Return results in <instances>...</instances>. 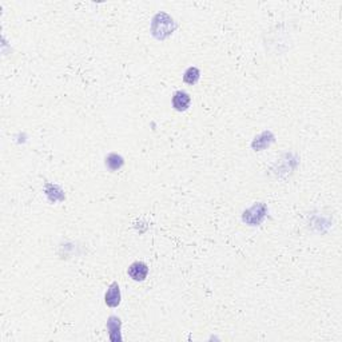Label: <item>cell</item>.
<instances>
[{
    "label": "cell",
    "instance_id": "ba28073f",
    "mask_svg": "<svg viewBox=\"0 0 342 342\" xmlns=\"http://www.w3.org/2000/svg\"><path fill=\"white\" fill-rule=\"evenodd\" d=\"M199 78H201V71L197 68V67H188L187 70L184 71L183 74V81L184 83H187V85H197L199 81Z\"/></svg>",
    "mask_w": 342,
    "mask_h": 342
},
{
    "label": "cell",
    "instance_id": "9c48e42d",
    "mask_svg": "<svg viewBox=\"0 0 342 342\" xmlns=\"http://www.w3.org/2000/svg\"><path fill=\"white\" fill-rule=\"evenodd\" d=\"M269 135H270V133H269V131H266V133L261 134V135L258 136V138H255V140L253 142L254 150L259 151V150H262V148L268 147L269 144L273 142V140H265Z\"/></svg>",
    "mask_w": 342,
    "mask_h": 342
},
{
    "label": "cell",
    "instance_id": "5b68a950",
    "mask_svg": "<svg viewBox=\"0 0 342 342\" xmlns=\"http://www.w3.org/2000/svg\"><path fill=\"white\" fill-rule=\"evenodd\" d=\"M104 302L108 308H117L121 303V289L117 282H112L104 294Z\"/></svg>",
    "mask_w": 342,
    "mask_h": 342
},
{
    "label": "cell",
    "instance_id": "277c9868",
    "mask_svg": "<svg viewBox=\"0 0 342 342\" xmlns=\"http://www.w3.org/2000/svg\"><path fill=\"white\" fill-rule=\"evenodd\" d=\"M171 104H173L174 110L182 112V111H186L190 107L192 98L186 91H177L174 92L173 98H171Z\"/></svg>",
    "mask_w": 342,
    "mask_h": 342
},
{
    "label": "cell",
    "instance_id": "8992f818",
    "mask_svg": "<svg viewBox=\"0 0 342 342\" xmlns=\"http://www.w3.org/2000/svg\"><path fill=\"white\" fill-rule=\"evenodd\" d=\"M121 326V318H118V317L111 316L108 321H107V330H108V335H110V339L112 342L122 341Z\"/></svg>",
    "mask_w": 342,
    "mask_h": 342
},
{
    "label": "cell",
    "instance_id": "3957f363",
    "mask_svg": "<svg viewBox=\"0 0 342 342\" xmlns=\"http://www.w3.org/2000/svg\"><path fill=\"white\" fill-rule=\"evenodd\" d=\"M127 274H129L134 281L136 282H142L147 278L148 276V266L142 261H136L129 266L127 269Z\"/></svg>",
    "mask_w": 342,
    "mask_h": 342
},
{
    "label": "cell",
    "instance_id": "7a4b0ae2",
    "mask_svg": "<svg viewBox=\"0 0 342 342\" xmlns=\"http://www.w3.org/2000/svg\"><path fill=\"white\" fill-rule=\"evenodd\" d=\"M266 211H268V207L263 203H258V205H254L251 209H249L247 211L243 213V222H246L250 226H257L262 222V219L265 218Z\"/></svg>",
    "mask_w": 342,
    "mask_h": 342
},
{
    "label": "cell",
    "instance_id": "6da1fadb",
    "mask_svg": "<svg viewBox=\"0 0 342 342\" xmlns=\"http://www.w3.org/2000/svg\"><path fill=\"white\" fill-rule=\"evenodd\" d=\"M175 30H177V23L174 22V19L171 16L165 14V12H159L153 18L151 33L155 39L165 41L169 36H171Z\"/></svg>",
    "mask_w": 342,
    "mask_h": 342
},
{
    "label": "cell",
    "instance_id": "52a82bcc",
    "mask_svg": "<svg viewBox=\"0 0 342 342\" xmlns=\"http://www.w3.org/2000/svg\"><path fill=\"white\" fill-rule=\"evenodd\" d=\"M123 165H125V161L117 153H111L106 157V167L110 171H118L119 169L123 167Z\"/></svg>",
    "mask_w": 342,
    "mask_h": 342
}]
</instances>
